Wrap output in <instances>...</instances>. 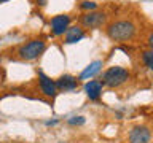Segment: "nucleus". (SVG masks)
Segmentation results:
<instances>
[{"mask_svg":"<svg viewBox=\"0 0 153 143\" xmlns=\"http://www.w3.org/2000/svg\"><path fill=\"white\" fill-rule=\"evenodd\" d=\"M105 32L112 41H131L137 35V26L131 19H117L108 24Z\"/></svg>","mask_w":153,"mask_h":143,"instance_id":"nucleus-1","label":"nucleus"},{"mask_svg":"<svg viewBox=\"0 0 153 143\" xmlns=\"http://www.w3.org/2000/svg\"><path fill=\"white\" fill-rule=\"evenodd\" d=\"M54 83H56L57 92H72V91L78 88L80 81L74 75H61L57 80H54Z\"/></svg>","mask_w":153,"mask_h":143,"instance_id":"nucleus-8","label":"nucleus"},{"mask_svg":"<svg viewBox=\"0 0 153 143\" xmlns=\"http://www.w3.org/2000/svg\"><path fill=\"white\" fill-rule=\"evenodd\" d=\"M72 18L69 14H56L50 19V29L51 33L54 37H62L65 33V30L70 27Z\"/></svg>","mask_w":153,"mask_h":143,"instance_id":"nucleus-7","label":"nucleus"},{"mask_svg":"<svg viewBox=\"0 0 153 143\" xmlns=\"http://www.w3.org/2000/svg\"><path fill=\"white\" fill-rule=\"evenodd\" d=\"M131 78V73H129L128 69L120 65H113L108 67L107 70L102 73V84L107 86L110 89H117L120 86H123L124 83H128V80Z\"/></svg>","mask_w":153,"mask_h":143,"instance_id":"nucleus-2","label":"nucleus"},{"mask_svg":"<svg viewBox=\"0 0 153 143\" xmlns=\"http://www.w3.org/2000/svg\"><path fill=\"white\" fill-rule=\"evenodd\" d=\"M152 142V130L148 126L139 124L134 126L128 133V143H150Z\"/></svg>","mask_w":153,"mask_h":143,"instance_id":"nucleus-6","label":"nucleus"},{"mask_svg":"<svg viewBox=\"0 0 153 143\" xmlns=\"http://www.w3.org/2000/svg\"><path fill=\"white\" fill-rule=\"evenodd\" d=\"M59 143H67V142H59Z\"/></svg>","mask_w":153,"mask_h":143,"instance_id":"nucleus-17","label":"nucleus"},{"mask_svg":"<svg viewBox=\"0 0 153 143\" xmlns=\"http://www.w3.org/2000/svg\"><path fill=\"white\" fill-rule=\"evenodd\" d=\"M45 49H46V41L42 40V38H33V40H29L19 46L16 54L21 60H35L45 52Z\"/></svg>","mask_w":153,"mask_h":143,"instance_id":"nucleus-3","label":"nucleus"},{"mask_svg":"<svg viewBox=\"0 0 153 143\" xmlns=\"http://www.w3.org/2000/svg\"><path fill=\"white\" fill-rule=\"evenodd\" d=\"M7 2H10V0H0V3H7Z\"/></svg>","mask_w":153,"mask_h":143,"instance_id":"nucleus-16","label":"nucleus"},{"mask_svg":"<svg viewBox=\"0 0 153 143\" xmlns=\"http://www.w3.org/2000/svg\"><path fill=\"white\" fill-rule=\"evenodd\" d=\"M80 8L85 10V11H93V10L97 8V3L93 2V0H83V2L80 3Z\"/></svg>","mask_w":153,"mask_h":143,"instance_id":"nucleus-14","label":"nucleus"},{"mask_svg":"<svg viewBox=\"0 0 153 143\" xmlns=\"http://www.w3.org/2000/svg\"><path fill=\"white\" fill-rule=\"evenodd\" d=\"M83 91L86 94L91 102H97L102 95V91H104V84L100 80H88L83 86Z\"/></svg>","mask_w":153,"mask_h":143,"instance_id":"nucleus-9","label":"nucleus"},{"mask_svg":"<svg viewBox=\"0 0 153 143\" xmlns=\"http://www.w3.org/2000/svg\"><path fill=\"white\" fill-rule=\"evenodd\" d=\"M86 122V118L81 116V114H74V116L67 118V124L72 127H80V126H85Z\"/></svg>","mask_w":153,"mask_h":143,"instance_id":"nucleus-13","label":"nucleus"},{"mask_svg":"<svg viewBox=\"0 0 153 143\" xmlns=\"http://www.w3.org/2000/svg\"><path fill=\"white\" fill-rule=\"evenodd\" d=\"M107 22V14L104 11H86L80 16V24L83 29H100L102 26H105Z\"/></svg>","mask_w":153,"mask_h":143,"instance_id":"nucleus-4","label":"nucleus"},{"mask_svg":"<svg viewBox=\"0 0 153 143\" xmlns=\"http://www.w3.org/2000/svg\"><path fill=\"white\" fill-rule=\"evenodd\" d=\"M102 67H104V62H102V60H93V62H89V64L83 69V72L80 73L78 81H88V80H93L97 73H100Z\"/></svg>","mask_w":153,"mask_h":143,"instance_id":"nucleus-11","label":"nucleus"},{"mask_svg":"<svg viewBox=\"0 0 153 143\" xmlns=\"http://www.w3.org/2000/svg\"><path fill=\"white\" fill-rule=\"evenodd\" d=\"M140 57H142L143 65H145L148 70H152V69H153V51H152V49H145V51H142Z\"/></svg>","mask_w":153,"mask_h":143,"instance_id":"nucleus-12","label":"nucleus"},{"mask_svg":"<svg viewBox=\"0 0 153 143\" xmlns=\"http://www.w3.org/2000/svg\"><path fill=\"white\" fill-rule=\"evenodd\" d=\"M59 124V119H48V121L45 122L46 127H53V126H57Z\"/></svg>","mask_w":153,"mask_h":143,"instance_id":"nucleus-15","label":"nucleus"},{"mask_svg":"<svg viewBox=\"0 0 153 143\" xmlns=\"http://www.w3.org/2000/svg\"><path fill=\"white\" fill-rule=\"evenodd\" d=\"M0 62H2V59H0Z\"/></svg>","mask_w":153,"mask_h":143,"instance_id":"nucleus-18","label":"nucleus"},{"mask_svg":"<svg viewBox=\"0 0 153 143\" xmlns=\"http://www.w3.org/2000/svg\"><path fill=\"white\" fill-rule=\"evenodd\" d=\"M62 37H64L65 45H74V43H78V41L83 40L86 37V32L81 26H70Z\"/></svg>","mask_w":153,"mask_h":143,"instance_id":"nucleus-10","label":"nucleus"},{"mask_svg":"<svg viewBox=\"0 0 153 143\" xmlns=\"http://www.w3.org/2000/svg\"><path fill=\"white\" fill-rule=\"evenodd\" d=\"M37 78H38V88H40V92L45 95V97L54 99L57 95V89H56V83L51 76L45 75L42 70H37Z\"/></svg>","mask_w":153,"mask_h":143,"instance_id":"nucleus-5","label":"nucleus"}]
</instances>
